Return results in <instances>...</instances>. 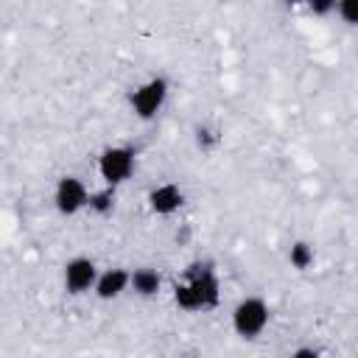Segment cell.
Instances as JSON below:
<instances>
[{"label":"cell","mask_w":358,"mask_h":358,"mask_svg":"<svg viewBox=\"0 0 358 358\" xmlns=\"http://www.w3.org/2000/svg\"><path fill=\"white\" fill-rule=\"evenodd\" d=\"M134 148L129 145H109L98 157V173L106 185H123L134 173Z\"/></svg>","instance_id":"obj_3"},{"label":"cell","mask_w":358,"mask_h":358,"mask_svg":"<svg viewBox=\"0 0 358 358\" xmlns=\"http://www.w3.org/2000/svg\"><path fill=\"white\" fill-rule=\"evenodd\" d=\"M165 98H168V81L162 76H154V78L143 81L140 87H134V92L129 95V103L140 120H151L162 109Z\"/></svg>","instance_id":"obj_4"},{"label":"cell","mask_w":358,"mask_h":358,"mask_svg":"<svg viewBox=\"0 0 358 358\" xmlns=\"http://www.w3.org/2000/svg\"><path fill=\"white\" fill-rule=\"evenodd\" d=\"M316 355H319L316 347H299V350L291 352V358H316Z\"/></svg>","instance_id":"obj_15"},{"label":"cell","mask_w":358,"mask_h":358,"mask_svg":"<svg viewBox=\"0 0 358 358\" xmlns=\"http://www.w3.org/2000/svg\"><path fill=\"white\" fill-rule=\"evenodd\" d=\"M162 288V274L151 266H140L131 271V291L137 296H157Z\"/></svg>","instance_id":"obj_9"},{"label":"cell","mask_w":358,"mask_h":358,"mask_svg":"<svg viewBox=\"0 0 358 358\" xmlns=\"http://www.w3.org/2000/svg\"><path fill=\"white\" fill-rule=\"evenodd\" d=\"M336 11L347 25H358V0H338Z\"/></svg>","instance_id":"obj_12"},{"label":"cell","mask_w":358,"mask_h":358,"mask_svg":"<svg viewBox=\"0 0 358 358\" xmlns=\"http://www.w3.org/2000/svg\"><path fill=\"white\" fill-rule=\"evenodd\" d=\"M313 246L308 243V241H296V243H291V249H288V263L296 268V271H305V268H310L313 266Z\"/></svg>","instance_id":"obj_10"},{"label":"cell","mask_w":358,"mask_h":358,"mask_svg":"<svg viewBox=\"0 0 358 358\" xmlns=\"http://www.w3.org/2000/svg\"><path fill=\"white\" fill-rule=\"evenodd\" d=\"M98 274L101 271L90 257H73V260L64 263V291L73 294V296H81L90 288H95Z\"/></svg>","instance_id":"obj_6"},{"label":"cell","mask_w":358,"mask_h":358,"mask_svg":"<svg viewBox=\"0 0 358 358\" xmlns=\"http://www.w3.org/2000/svg\"><path fill=\"white\" fill-rule=\"evenodd\" d=\"M182 204H185V193L173 182H162V185L151 187V193H148V207L157 215H173Z\"/></svg>","instance_id":"obj_7"},{"label":"cell","mask_w":358,"mask_h":358,"mask_svg":"<svg viewBox=\"0 0 358 358\" xmlns=\"http://www.w3.org/2000/svg\"><path fill=\"white\" fill-rule=\"evenodd\" d=\"M87 207L92 213H98V215H109L115 210V185H106V187L90 193V204Z\"/></svg>","instance_id":"obj_11"},{"label":"cell","mask_w":358,"mask_h":358,"mask_svg":"<svg viewBox=\"0 0 358 358\" xmlns=\"http://www.w3.org/2000/svg\"><path fill=\"white\" fill-rule=\"evenodd\" d=\"M196 143H199V148L210 151V148L218 143V134H215V131H210L207 126H199V129H196Z\"/></svg>","instance_id":"obj_14"},{"label":"cell","mask_w":358,"mask_h":358,"mask_svg":"<svg viewBox=\"0 0 358 358\" xmlns=\"http://www.w3.org/2000/svg\"><path fill=\"white\" fill-rule=\"evenodd\" d=\"M268 324V305L260 296H246L232 310V330L241 338H257Z\"/></svg>","instance_id":"obj_2"},{"label":"cell","mask_w":358,"mask_h":358,"mask_svg":"<svg viewBox=\"0 0 358 358\" xmlns=\"http://www.w3.org/2000/svg\"><path fill=\"white\" fill-rule=\"evenodd\" d=\"M129 288H131V271L115 266V268H106V271L98 274L92 291H95L98 299H117V296H120L123 291H129Z\"/></svg>","instance_id":"obj_8"},{"label":"cell","mask_w":358,"mask_h":358,"mask_svg":"<svg viewBox=\"0 0 358 358\" xmlns=\"http://www.w3.org/2000/svg\"><path fill=\"white\" fill-rule=\"evenodd\" d=\"M288 3H294V6H296V3H305V0H288Z\"/></svg>","instance_id":"obj_16"},{"label":"cell","mask_w":358,"mask_h":358,"mask_svg":"<svg viewBox=\"0 0 358 358\" xmlns=\"http://www.w3.org/2000/svg\"><path fill=\"white\" fill-rule=\"evenodd\" d=\"M221 296V282L210 260H196L185 268L182 280L173 285V302L179 310L199 313V310H213Z\"/></svg>","instance_id":"obj_1"},{"label":"cell","mask_w":358,"mask_h":358,"mask_svg":"<svg viewBox=\"0 0 358 358\" xmlns=\"http://www.w3.org/2000/svg\"><path fill=\"white\" fill-rule=\"evenodd\" d=\"M305 3H308L313 17H327V14H333L338 8V0H305Z\"/></svg>","instance_id":"obj_13"},{"label":"cell","mask_w":358,"mask_h":358,"mask_svg":"<svg viewBox=\"0 0 358 358\" xmlns=\"http://www.w3.org/2000/svg\"><path fill=\"white\" fill-rule=\"evenodd\" d=\"M53 204L62 215H76L90 204V190L78 176H62L53 190Z\"/></svg>","instance_id":"obj_5"}]
</instances>
